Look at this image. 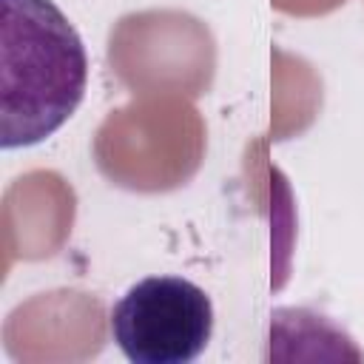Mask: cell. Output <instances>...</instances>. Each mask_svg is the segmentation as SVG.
I'll return each instance as SVG.
<instances>
[{"label":"cell","instance_id":"1","mask_svg":"<svg viewBox=\"0 0 364 364\" xmlns=\"http://www.w3.org/2000/svg\"><path fill=\"white\" fill-rule=\"evenodd\" d=\"M88 54L54 0H0V145L31 148L80 108Z\"/></svg>","mask_w":364,"mask_h":364},{"label":"cell","instance_id":"2","mask_svg":"<svg viewBox=\"0 0 364 364\" xmlns=\"http://www.w3.org/2000/svg\"><path fill=\"white\" fill-rule=\"evenodd\" d=\"M111 338L134 364H191L213 336L210 296L182 276H148L111 307Z\"/></svg>","mask_w":364,"mask_h":364}]
</instances>
